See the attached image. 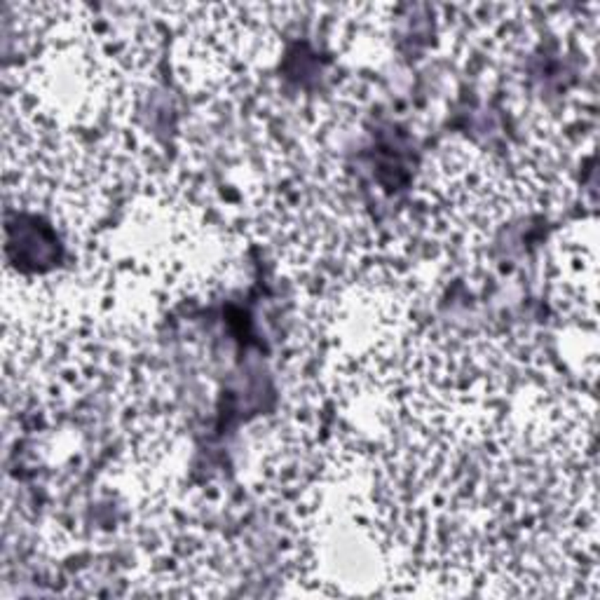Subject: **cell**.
<instances>
[{
	"mask_svg": "<svg viewBox=\"0 0 600 600\" xmlns=\"http://www.w3.org/2000/svg\"><path fill=\"white\" fill-rule=\"evenodd\" d=\"M453 448H448V443L438 445V448H434V453H431L429 457H427L425 465L429 469H425V472H431V479H434V474L438 472V467H441V462L445 460V455L450 453ZM431 483H441V481H431ZM465 490H474V488H457V490H443V492H436L431 495V504L438 502V499H445L450 497V495H457V492H465ZM420 540H429V530H427V513L422 516V530H420Z\"/></svg>",
	"mask_w": 600,
	"mask_h": 600,
	"instance_id": "obj_1",
	"label": "cell"
},
{
	"mask_svg": "<svg viewBox=\"0 0 600 600\" xmlns=\"http://www.w3.org/2000/svg\"><path fill=\"white\" fill-rule=\"evenodd\" d=\"M429 509H431V506H427V509H422V511H415V513H408V516L394 518V523H404V521H408V518H413V516H420V513H425V511H429ZM392 535H394V533H392ZM401 549H404V547H401ZM382 551H385V556H389L387 560L392 563V565H394V563H397L399 554H401V551H399V554L394 551V549H392V542H389V540H385V542H382Z\"/></svg>",
	"mask_w": 600,
	"mask_h": 600,
	"instance_id": "obj_2",
	"label": "cell"
}]
</instances>
